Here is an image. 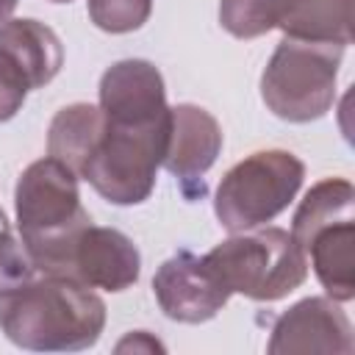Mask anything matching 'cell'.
<instances>
[{
  "label": "cell",
  "mask_w": 355,
  "mask_h": 355,
  "mask_svg": "<svg viewBox=\"0 0 355 355\" xmlns=\"http://www.w3.org/2000/svg\"><path fill=\"white\" fill-rule=\"evenodd\" d=\"M100 141L78 178L111 205H139L155 189L172 122L158 67L144 58L111 64L100 78Z\"/></svg>",
  "instance_id": "1"
},
{
  "label": "cell",
  "mask_w": 355,
  "mask_h": 355,
  "mask_svg": "<svg viewBox=\"0 0 355 355\" xmlns=\"http://www.w3.org/2000/svg\"><path fill=\"white\" fill-rule=\"evenodd\" d=\"M105 302L94 288L58 275H36L0 297L3 336L31 352H80L100 341Z\"/></svg>",
  "instance_id": "2"
},
{
  "label": "cell",
  "mask_w": 355,
  "mask_h": 355,
  "mask_svg": "<svg viewBox=\"0 0 355 355\" xmlns=\"http://www.w3.org/2000/svg\"><path fill=\"white\" fill-rule=\"evenodd\" d=\"M78 180L67 164L50 155L28 164L17 180V233L39 275L67 277L72 247L83 227L92 225L80 202Z\"/></svg>",
  "instance_id": "3"
},
{
  "label": "cell",
  "mask_w": 355,
  "mask_h": 355,
  "mask_svg": "<svg viewBox=\"0 0 355 355\" xmlns=\"http://www.w3.org/2000/svg\"><path fill=\"white\" fill-rule=\"evenodd\" d=\"M208 272L230 291L255 302H275L308 280V258L288 230L258 225L230 233L202 255Z\"/></svg>",
  "instance_id": "4"
},
{
  "label": "cell",
  "mask_w": 355,
  "mask_h": 355,
  "mask_svg": "<svg viewBox=\"0 0 355 355\" xmlns=\"http://www.w3.org/2000/svg\"><path fill=\"white\" fill-rule=\"evenodd\" d=\"M341 44L300 42L283 36L261 72L263 105L286 122L305 125L322 119L336 100Z\"/></svg>",
  "instance_id": "5"
},
{
  "label": "cell",
  "mask_w": 355,
  "mask_h": 355,
  "mask_svg": "<svg viewBox=\"0 0 355 355\" xmlns=\"http://www.w3.org/2000/svg\"><path fill=\"white\" fill-rule=\"evenodd\" d=\"M305 180V164L288 150H258L225 172L216 186L214 214L230 233L280 216Z\"/></svg>",
  "instance_id": "6"
},
{
  "label": "cell",
  "mask_w": 355,
  "mask_h": 355,
  "mask_svg": "<svg viewBox=\"0 0 355 355\" xmlns=\"http://www.w3.org/2000/svg\"><path fill=\"white\" fill-rule=\"evenodd\" d=\"M222 128L211 111L194 103L172 105L169 141L164 153V169L178 180L183 197L189 202L205 197L202 175L216 164L222 153Z\"/></svg>",
  "instance_id": "7"
},
{
  "label": "cell",
  "mask_w": 355,
  "mask_h": 355,
  "mask_svg": "<svg viewBox=\"0 0 355 355\" xmlns=\"http://www.w3.org/2000/svg\"><path fill=\"white\" fill-rule=\"evenodd\" d=\"M153 291L164 316L180 324L208 322L230 300V291L208 272L202 255H194L186 247H180L158 266Z\"/></svg>",
  "instance_id": "8"
},
{
  "label": "cell",
  "mask_w": 355,
  "mask_h": 355,
  "mask_svg": "<svg viewBox=\"0 0 355 355\" xmlns=\"http://www.w3.org/2000/svg\"><path fill=\"white\" fill-rule=\"evenodd\" d=\"M272 355L288 352H352V324L349 316L330 297H305L283 311L266 344Z\"/></svg>",
  "instance_id": "9"
},
{
  "label": "cell",
  "mask_w": 355,
  "mask_h": 355,
  "mask_svg": "<svg viewBox=\"0 0 355 355\" xmlns=\"http://www.w3.org/2000/svg\"><path fill=\"white\" fill-rule=\"evenodd\" d=\"M141 275V255L130 236L116 227L86 225L78 236L67 277L103 291H125Z\"/></svg>",
  "instance_id": "10"
},
{
  "label": "cell",
  "mask_w": 355,
  "mask_h": 355,
  "mask_svg": "<svg viewBox=\"0 0 355 355\" xmlns=\"http://www.w3.org/2000/svg\"><path fill=\"white\" fill-rule=\"evenodd\" d=\"M300 250L305 252L308 266H313V275L330 300L349 302L355 297V214L319 225L300 244Z\"/></svg>",
  "instance_id": "11"
},
{
  "label": "cell",
  "mask_w": 355,
  "mask_h": 355,
  "mask_svg": "<svg viewBox=\"0 0 355 355\" xmlns=\"http://www.w3.org/2000/svg\"><path fill=\"white\" fill-rule=\"evenodd\" d=\"M0 50L14 58L31 89H44L64 67V44L58 33L31 17L6 19L0 25Z\"/></svg>",
  "instance_id": "12"
},
{
  "label": "cell",
  "mask_w": 355,
  "mask_h": 355,
  "mask_svg": "<svg viewBox=\"0 0 355 355\" xmlns=\"http://www.w3.org/2000/svg\"><path fill=\"white\" fill-rule=\"evenodd\" d=\"M100 133H103L100 105L92 103L64 105L47 128V155L67 164L75 175H80V166L97 147Z\"/></svg>",
  "instance_id": "13"
},
{
  "label": "cell",
  "mask_w": 355,
  "mask_h": 355,
  "mask_svg": "<svg viewBox=\"0 0 355 355\" xmlns=\"http://www.w3.org/2000/svg\"><path fill=\"white\" fill-rule=\"evenodd\" d=\"M277 28L288 39L347 47L352 42V0H294Z\"/></svg>",
  "instance_id": "14"
},
{
  "label": "cell",
  "mask_w": 355,
  "mask_h": 355,
  "mask_svg": "<svg viewBox=\"0 0 355 355\" xmlns=\"http://www.w3.org/2000/svg\"><path fill=\"white\" fill-rule=\"evenodd\" d=\"M352 205H355L352 183L347 178H324L313 183L300 200L288 233L297 244H302L319 225L341 219V216H352Z\"/></svg>",
  "instance_id": "15"
},
{
  "label": "cell",
  "mask_w": 355,
  "mask_h": 355,
  "mask_svg": "<svg viewBox=\"0 0 355 355\" xmlns=\"http://www.w3.org/2000/svg\"><path fill=\"white\" fill-rule=\"evenodd\" d=\"M294 0H219V25L236 39H258L275 31Z\"/></svg>",
  "instance_id": "16"
},
{
  "label": "cell",
  "mask_w": 355,
  "mask_h": 355,
  "mask_svg": "<svg viewBox=\"0 0 355 355\" xmlns=\"http://www.w3.org/2000/svg\"><path fill=\"white\" fill-rule=\"evenodd\" d=\"M86 14L105 33H130L150 19L153 0H86Z\"/></svg>",
  "instance_id": "17"
},
{
  "label": "cell",
  "mask_w": 355,
  "mask_h": 355,
  "mask_svg": "<svg viewBox=\"0 0 355 355\" xmlns=\"http://www.w3.org/2000/svg\"><path fill=\"white\" fill-rule=\"evenodd\" d=\"M33 275H36V266L28 258L22 241L11 233V225L0 208V297L19 288Z\"/></svg>",
  "instance_id": "18"
},
{
  "label": "cell",
  "mask_w": 355,
  "mask_h": 355,
  "mask_svg": "<svg viewBox=\"0 0 355 355\" xmlns=\"http://www.w3.org/2000/svg\"><path fill=\"white\" fill-rule=\"evenodd\" d=\"M28 92H31V86H28L22 69L14 64V58L6 50H0V125L14 119L22 111Z\"/></svg>",
  "instance_id": "19"
},
{
  "label": "cell",
  "mask_w": 355,
  "mask_h": 355,
  "mask_svg": "<svg viewBox=\"0 0 355 355\" xmlns=\"http://www.w3.org/2000/svg\"><path fill=\"white\" fill-rule=\"evenodd\" d=\"M114 349H116V352H164L166 347H164L155 336H150L147 330H133V333H128Z\"/></svg>",
  "instance_id": "20"
},
{
  "label": "cell",
  "mask_w": 355,
  "mask_h": 355,
  "mask_svg": "<svg viewBox=\"0 0 355 355\" xmlns=\"http://www.w3.org/2000/svg\"><path fill=\"white\" fill-rule=\"evenodd\" d=\"M17 3H19V0H0V25H3L6 19H11V14H14Z\"/></svg>",
  "instance_id": "21"
},
{
  "label": "cell",
  "mask_w": 355,
  "mask_h": 355,
  "mask_svg": "<svg viewBox=\"0 0 355 355\" xmlns=\"http://www.w3.org/2000/svg\"><path fill=\"white\" fill-rule=\"evenodd\" d=\"M50 3H72V0H50Z\"/></svg>",
  "instance_id": "22"
}]
</instances>
